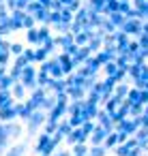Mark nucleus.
Instances as JSON below:
<instances>
[{"mask_svg":"<svg viewBox=\"0 0 148 156\" xmlns=\"http://www.w3.org/2000/svg\"><path fill=\"white\" fill-rule=\"evenodd\" d=\"M107 135H109V130H107V128L97 126V128H94V133L90 135V143H92V145H101V143L107 139Z\"/></svg>","mask_w":148,"mask_h":156,"instance_id":"nucleus-1","label":"nucleus"},{"mask_svg":"<svg viewBox=\"0 0 148 156\" xmlns=\"http://www.w3.org/2000/svg\"><path fill=\"white\" fill-rule=\"evenodd\" d=\"M45 122V115L41 113V111H35V113H30V118H28V130H35L39 124H43Z\"/></svg>","mask_w":148,"mask_h":156,"instance_id":"nucleus-2","label":"nucleus"},{"mask_svg":"<svg viewBox=\"0 0 148 156\" xmlns=\"http://www.w3.org/2000/svg\"><path fill=\"white\" fill-rule=\"evenodd\" d=\"M86 137H88V135H86L82 128H73V133H71L67 139H69L71 143H75V145H77V143H84V141H86Z\"/></svg>","mask_w":148,"mask_h":156,"instance_id":"nucleus-3","label":"nucleus"},{"mask_svg":"<svg viewBox=\"0 0 148 156\" xmlns=\"http://www.w3.org/2000/svg\"><path fill=\"white\" fill-rule=\"evenodd\" d=\"M17 115V111H15V107H2L0 109V118H2L5 122H9V120H13Z\"/></svg>","mask_w":148,"mask_h":156,"instance_id":"nucleus-4","label":"nucleus"},{"mask_svg":"<svg viewBox=\"0 0 148 156\" xmlns=\"http://www.w3.org/2000/svg\"><path fill=\"white\" fill-rule=\"evenodd\" d=\"M11 94L15 96V98H24V94H26V86L20 81V83H15L13 88H11Z\"/></svg>","mask_w":148,"mask_h":156,"instance_id":"nucleus-5","label":"nucleus"},{"mask_svg":"<svg viewBox=\"0 0 148 156\" xmlns=\"http://www.w3.org/2000/svg\"><path fill=\"white\" fill-rule=\"evenodd\" d=\"M7 130H9V135H11V137H20V135H22V128H20L15 122L7 124Z\"/></svg>","mask_w":148,"mask_h":156,"instance_id":"nucleus-6","label":"nucleus"},{"mask_svg":"<svg viewBox=\"0 0 148 156\" xmlns=\"http://www.w3.org/2000/svg\"><path fill=\"white\" fill-rule=\"evenodd\" d=\"M26 37H28L30 43H41V41H39V30H37V28H30V30L26 32Z\"/></svg>","mask_w":148,"mask_h":156,"instance_id":"nucleus-7","label":"nucleus"},{"mask_svg":"<svg viewBox=\"0 0 148 156\" xmlns=\"http://www.w3.org/2000/svg\"><path fill=\"white\" fill-rule=\"evenodd\" d=\"M116 143H118V133H109L105 139V147H114Z\"/></svg>","mask_w":148,"mask_h":156,"instance_id":"nucleus-8","label":"nucleus"},{"mask_svg":"<svg viewBox=\"0 0 148 156\" xmlns=\"http://www.w3.org/2000/svg\"><path fill=\"white\" fill-rule=\"evenodd\" d=\"M7 137H11V135H9V130H7V124H5V126H0V147H2V145L7 143Z\"/></svg>","mask_w":148,"mask_h":156,"instance_id":"nucleus-9","label":"nucleus"},{"mask_svg":"<svg viewBox=\"0 0 148 156\" xmlns=\"http://www.w3.org/2000/svg\"><path fill=\"white\" fill-rule=\"evenodd\" d=\"M129 92H131V90H129L127 86H116V96H118V98H122V96H127Z\"/></svg>","mask_w":148,"mask_h":156,"instance_id":"nucleus-10","label":"nucleus"},{"mask_svg":"<svg viewBox=\"0 0 148 156\" xmlns=\"http://www.w3.org/2000/svg\"><path fill=\"white\" fill-rule=\"evenodd\" d=\"M90 156H105V147L103 145H94L90 150Z\"/></svg>","mask_w":148,"mask_h":156,"instance_id":"nucleus-11","label":"nucleus"},{"mask_svg":"<svg viewBox=\"0 0 148 156\" xmlns=\"http://www.w3.org/2000/svg\"><path fill=\"white\" fill-rule=\"evenodd\" d=\"M24 147H26V145H17V147H11L7 156H22V154H24Z\"/></svg>","mask_w":148,"mask_h":156,"instance_id":"nucleus-12","label":"nucleus"},{"mask_svg":"<svg viewBox=\"0 0 148 156\" xmlns=\"http://www.w3.org/2000/svg\"><path fill=\"white\" fill-rule=\"evenodd\" d=\"M67 9H69L71 13H77V11L82 9V2H80V0H73V2H71V5H69Z\"/></svg>","mask_w":148,"mask_h":156,"instance_id":"nucleus-13","label":"nucleus"},{"mask_svg":"<svg viewBox=\"0 0 148 156\" xmlns=\"http://www.w3.org/2000/svg\"><path fill=\"white\" fill-rule=\"evenodd\" d=\"M5 5L9 7V11L13 13V11H17V5H20V0H5Z\"/></svg>","mask_w":148,"mask_h":156,"instance_id":"nucleus-14","label":"nucleus"},{"mask_svg":"<svg viewBox=\"0 0 148 156\" xmlns=\"http://www.w3.org/2000/svg\"><path fill=\"white\" fill-rule=\"evenodd\" d=\"M11 54L22 56V54H24V47H22V45H17V43H13V45H11Z\"/></svg>","mask_w":148,"mask_h":156,"instance_id":"nucleus-15","label":"nucleus"},{"mask_svg":"<svg viewBox=\"0 0 148 156\" xmlns=\"http://www.w3.org/2000/svg\"><path fill=\"white\" fill-rule=\"evenodd\" d=\"M94 128H97V126H94V124H92V122H86V124H84V126H82V130H84V133H86V135H88V133H90V135H92V133H94Z\"/></svg>","mask_w":148,"mask_h":156,"instance_id":"nucleus-16","label":"nucleus"},{"mask_svg":"<svg viewBox=\"0 0 148 156\" xmlns=\"http://www.w3.org/2000/svg\"><path fill=\"white\" fill-rule=\"evenodd\" d=\"M73 152H75V156H86V147H84V145H82V143H77V145H75V150H73Z\"/></svg>","mask_w":148,"mask_h":156,"instance_id":"nucleus-17","label":"nucleus"},{"mask_svg":"<svg viewBox=\"0 0 148 156\" xmlns=\"http://www.w3.org/2000/svg\"><path fill=\"white\" fill-rule=\"evenodd\" d=\"M37 2H39V5H43L45 9H50V7H52V2H54V0H37Z\"/></svg>","mask_w":148,"mask_h":156,"instance_id":"nucleus-18","label":"nucleus"},{"mask_svg":"<svg viewBox=\"0 0 148 156\" xmlns=\"http://www.w3.org/2000/svg\"><path fill=\"white\" fill-rule=\"evenodd\" d=\"M60 2H62V5H65V7H69V5H71V2H73V0H60Z\"/></svg>","mask_w":148,"mask_h":156,"instance_id":"nucleus-19","label":"nucleus"},{"mask_svg":"<svg viewBox=\"0 0 148 156\" xmlns=\"http://www.w3.org/2000/svg\"><path fill=\"white\" fill-rule=\"evenodd\" d=\"M0 2H5V0H0Z\"/></svg>","mask_w":148,"mask_h":156,"instance_id":"nucleus-20","label":"nucleus"}]
</instances>
